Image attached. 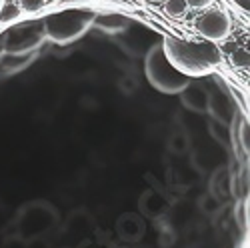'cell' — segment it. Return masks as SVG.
I'll list each match as a JSON object with an SVG mask.
<instances>
[{"label": "cell", "instance_id": "11", "mask_svg": "<svg viewBox=\"0 0 250 248\" xmlns=\"http://www.w3.org/2000/svg\"><path fill=\"white\" fill-rule=\"evenodd\" d=\"M2 4H4V0H0V6H2Z\"/></svg>", "mask_w": 250, "mask_h": 248}, {"label": "cell", "instance_id": "1", "mask_svg": "<svg viewBox=\"0 0 250 248\" xmlns=\"http://www.w3.org/2000/svg\"><path fill=\"white\" fill-rule=\"evenodd\" d=\"M160 44L170 64L188 78L210 74L222 62L220 48L210 40H182L176 36H164Z\"/></svg>", "mask_w": 250, "mask_h": 248}, {"label": "cell", "instance_id": "2", "mask_svg": "<svg viewBox=\"0 0 250 248\" xmlns=\"http://www.w3.org/2000/svg\"><path fill=\"white\" fill-rule=\"evenodd\" d=\"M96 12L86 10V8H70L48 14L42 20V30L44 36L50 38L56 44H72L78 38H82L90 26L94 24Z\"/></svg>", "mask_w": 250, "mask_h": 248}, {"label": "cell", "instance_id": "4", "mask_svg": "<svg viewBox=\"0 0 250 248\" xmlns=\"http://www.w3.org/2000/svg\"><path fill=\"white\" fill-rule=\"evenodd\" d=\"M196 30L210 42H222L230 34V16L220 8H210L204 10L196 18Z\"/></svg>", "mask_w": 250, "mask_h": 248}, {"label": "cell", "instance_id": "10", "mask_svg": "<svg viewBox=\"0 0 250 248\" xmlns=\"http://www.w3.org/2000/svg\"><path fill=\"white\" fill-rule=\"evenodd\" d=\"M186 6H190V8H210V4L214 2V0H184Z\"/></svg>", "mask_w": 250, "mask_h": 248}, {"label": "cell", "instance_id": "3", "mask_svg": "<svg viewBox=\"0 0 250 248\" xmlns=\"http://www.w3.org/2000/svg\"><path fill=\"white\" fill-rule=\"evenodd\" d=\"M144 74L148 82L162 94H180L190 84V78L178 72L162 52V44H154L144 58Z\"/></svg>", "mask_w": 250, "mask_h": 248}, {"label": "cell", "instance_id": "12", "mask_svg": "<svg viewBox=\"0 0 250 248\" xmlns=\"http://www.w3.org/2000/svg\"><path fill=\"white\" fill-rule=\"evenodd\" d=\"M52 2H58V0H52Z\"/></svg>", "mask_w": 250, "mask_h": 248}, {"label": "cell", "instance_id": "9", "mask_svg": "<svg viewBox=\"0 0 250 248\" xmlns=\"http://www.w3.org/2000/svg\"><path fill=\"white\" fill-rule=\"evenodd\" d=\"M46 4V0H20V12H36Z\"/></svg>", "mask_w": 250, "mask_h": 248}, {"label": "cell", "instance_id": "8", "mask_svg": "<svg viewBox=\"0 0 250 248\" xmlns=\"http://www.w3.org/2000/svg\"><path fill=\"white\" fill-rule=\"evenodd\" d=\"M232 64L238 68H246L248 66V50L246 48H236L232 52Z\"/></svg>", "mask_w": 250, "mask_h": 248}, {"label": "cell", "instance_id": "6", "mask_svg": "<svg viewBox=\"0 0 250 248\" xmlns=\"http://www.w3.org/2000/svg\"><path fill=\"white\" fill-rule=\"evenodd\" d=\"M20 16V6L14 2H4L0 6V22H12Z\"/></svg>", "mask_w": 250, "mask_h": 248}, {"label": "cell", "instance_id": "5", "mask_svg": "<svg viewBox=\"0 0 250 248\" xmlns=\"http://www.w3.org/2000/svg\"><path fill=\"white\" fill-rule=\"evenodd\" d=\"M94 22L106 32H120L128 26V20L120 14H102L94 18Z\"/></svg>", "mask_w": 250, "mask_h": 248}, {"label": "cell", "instance_id": "7", "mask_svg": "<svg viewBox=\"0 0 250 248\" xmlns=\"http://www.w3.org/2000/svg\"><path fill=\"white\" fill-rule=\"evenodd\" d=\"M186 8L188 6H186L184 0H164V12L168 16H172V18L182 16L186 12Z\"/></svg>", "mask_w": 250, "mask_h": 248}]
</instances>
